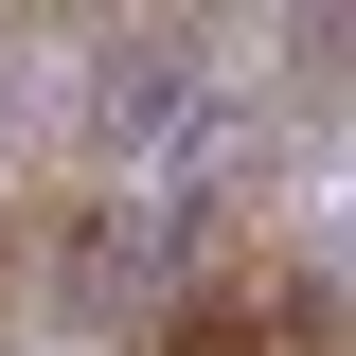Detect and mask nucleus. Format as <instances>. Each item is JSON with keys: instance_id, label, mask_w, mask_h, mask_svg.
Listing matches in <instances>:
<instances>
[{"instance_id": "obj_1", "label": "nucleus", "mask_w": 356, "mask_h": 356, "mask_svg": "<svg viewBox=\"0 0 356 356\" xmlns=\"http://www.w3.org/2000/svg\"><path fill=\"white\" fill-rule=\"evenodd\" d=\"M143 356H339V285H321L303 232H214V250L161 285Z\"/></svg>"}, {"instance_id": "obj_2", "label": "nucleus", "mask_w": 356, "mask_h": 356, "mask_svg": "<svg viewBox=\"0 0 356 356\" xmlns=\"http://www.w3.org/2000/svg\"><path fill=\"white\" fill-rule=\"evenodd\" d=\"M89 72H107V54H36V36H0V161H36V143H54L36 89H89Z\"/></svg>"}]
</instances>
